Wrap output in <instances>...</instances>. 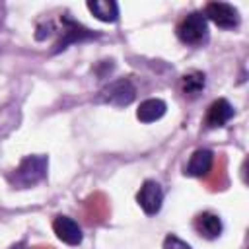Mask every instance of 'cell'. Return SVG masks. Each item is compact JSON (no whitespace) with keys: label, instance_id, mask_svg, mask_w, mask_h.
Here are the masks:
<instances>
[{"label":"cell","instance_id":"cell-14","mask_svg":"<svg viewBox=\"0 0 249 249\" xmlns=\"http://www.w3.org/2000/svg\"><path fill=\"white\" fill-rule=\"evenodd\" d=\"M161 249H193L185 239H181L179 235L175 233H167L163 243H161Z\"/></svg>","mask_w":249,"mask_h":249},{"label":"cell","instance_id":"cell-10","mask_svg":"<svg viewBox=\"0 0 249 249\" xmlns=\"http://www.w3.org/2000/svg\"><path fill=\"white\" fill-rule=\"evenodd\" d=\"M212 165H214V152L208 148H198L189 156V161L185 165V175L202 179L210 173Z\"/></svg>","mask_w":249,"mask_h":249},{"label":"cell","instance_id":"cell-15","mask_svg":"<svg viewBox=\"0 0 249 249\" xmlns=\"http://www.w3.org/2000/svg\"><path fill=\"white\" fill-rule=\"evenodd\" d=\"M54 31H56V29H54V23H53V21H43V23H39L37 29H35V41H45V39L51 37Z\"/></svg>","mask_w":249,"mask_h":249},{"label":"cell","instance_id":"cell-7","mask_svg":"<svg viewBox=\"0 0 249 249\" xmlns=\"http://www.w3.org/2000/svg\"><path fill=\"white\" fill-rule=\"evenodd\" d=\"M193 230L196 231V235H200L206 241H214L222 235L224 231V222L216 212L210 210H202L193 218Z\"/></svg>","mask_w":249,"mask_h":249},{"label":"cell","instance_id":"cell-3","mask_svg":"<svg viewBox=\"0 0 249 249\" xmlns=\"http://www.w3.org/2000/svg\"><path fill=\"white\" fill-rule=\"evenodd\" d=\"M60 37L58 41L53 45L51 49V54H58V53H64L70 45H76V43H86V41H93V39H99V33L82 25L80 21H76L70 14H62L60 16Z\"/></svg>","mask_w":249,"mask_h":249},{"label":"cell","instance_id":"cell-2","mask_svg":"<svg viewBox=\"0 0 249 249\" xmlns=\"http://www.w3.org/2000/svg\"><path fill=\"white\" fill-rule=\"evenodd\" d=\"M177 39L187 47H200L208 41V21L202 14V10L189 12L181 18V21L175 27Z\"/></svg>","mask_w":249,"mask_h":249},{"label":"cell","instance_id":"cell-12","mask_svg":"<svg viewBox=\"0 0 249 249\" xmlns=\"http://www.w3.org/2000/svg\"><path fill=\"white\" fill-rule=\"evenodd\" d=\"M179 88L185 99H196L206 88V74L200 70H189L181 76Z\"/></svg>","mask_w":249,"mask_h":249},{"label":"cell","instance_id":"cell-6","mask_svg":"<svg viewBox=\"0 0 249 249\" xmlns=\"http://www.w3.org/2000/svg\"><path fill=\"white\" fill-rule=\"evenodd\" d=\"M136 202L142 208L146 216H156L161 206H163V189L156 179H146L138 193H136Z\"/></svg>","mask_w":249,"mask_h":249},{"label":"cell","instance_id":"cell-9","mask_svg":"<svg viewBox=\"0 0 249 249\" xmlns=\"http://www.w3.org/2000/svg\"><path fill=\"white\" fill-rule=\"evenodd\" d=\"M233 105L226 99V97H218L214 99L208 109H206V115H204V126L206 128H222L226 126L231 119H233Z\"/></svg>","mask_w":249,"mask_h":249},{"label":"cell","instance_id":"cell-8","mask_svg":"<svg viewBox=\"0 0 249 249\" xmlns=\"http://www.w3.org/2000/svg\"><path fill=\"white\" fill-rule=\"evenodd\" d=\"M53 231H54V235H56L62 243L72 245V247L80 245L82 239H84V231H82L80 224H78L74 218L64 216V214L54 216V220H53Z\"/></svg>","mask_w":249,"mask_h":249},{"label":"cell","instance_id":"cell-16","mask_svg":"<svg viewBox=\"0 0 249 249\" xmlns=\"http://www.w3.org/2000/svg\"><path fill=\"white\" fill-rule=\"evenodd\" d=\"M8 249H25V241H18V243H14V245L8 247Z\"/></svg>","mask_w":249,"mask_h":249},{"label":"cell","instance_id":"cell-11","mask_svg":"<svg viewBox=\"0 0 249 249\" xmlns=\"http://www.w3.org/2000/svg\"><path fill=\"white\" fill-rule=\"evenodd\" d=\"M167 113V103L160 97H148L144 99L138 109H136V119L144 124H150V123H156L160 121L163 115Z\"/></svg>","mask_w":249,"mask_h":249},{"label":"cell","instance_id":"cell-5","mask_svg":"<svg viewBox=\"0 0 249 249\" xmlns=\"http://www.w3.org/2000/svg\"><path fill=\"white\" fill-rule=\"evenodd\" d=\"M206 21H212L220 29H235L241 23L239 10L228 2H208L202 10Z\"/></svg>","mask_w":249,"mask_h":249},{"label":"cell","instance_id":"cell-1","mask_svg":"<svg viewBox=\"0 0 249 249\" xmlns=\"http://www.w3.org/2000/svg\"><path fill=\"white\" fill-rule=\"evenodd\" d=\"M49 173V156L45 154H29L25 156L16 169L6 175V181L12 189H31L39 185Z\"/></svg>","mask_w":249,"mask_h":249},{"label":"cell","instance_id":"cell-13","mask_svg":"<svg viewBox=\"0 0 249 249\" xmlns=\"http://www.w3.org/2000/svg\"><path fill=\"white\" fill-rule=\"evenodd\" d=\"M86 6L91 16L103 23H117L121 18V10L115 0H89Z\"/></svg>","mask_w":249,"mask_h":249},{"label":"cell","instance_id":"cell-4","mask_svg":"<svg viewBox=\"0 0 249 249\" xmlns=\"http://www.w3.org/2000/svg\"><path fill=\"white\" fill-rule=\"evenodd\" d=\"M134 99H136V86L132 84L130 78H117L105 84L95 97V101L115 105V107H126Z\"/></svg>","mask_w":249,"mask_h":249}]
</instances>
